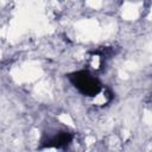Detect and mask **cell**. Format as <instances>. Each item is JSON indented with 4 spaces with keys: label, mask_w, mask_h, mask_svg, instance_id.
Wrapping results in <instances>:
<instances>
[{
    "label": "cell",
    "mask_w": 152,
    "mask_h": 152,
    "mask_svg": "<svg viewBox=\"0 0 152 152\" xmlns=\"http://www.w3.org/2000/svg\"><path fill=\"white\" fill-rule=\"evenodd\" d=\"M69 80L74 84V87L83 95L96 97L102 91V86L100 81L95 76H93L89 71L86 70L76 71L69 76Z\"/></svg>",
    "instance_id": "cell-1"
},
{
    "label": "cell",
    "mask_w": 152,
    "mask_h": 152,
    "mask_svg": "<svg viewBox=\"0 0 152 152\" xmlns=\"http://www.w3.org/2000/svg\"><path fill=\"white\" fill-rule=\"evenodd\" d=\"M72 140V135L68 132H61L57 135H55L53 138H51L48 141V146H53V147H62V146H66L68 144H70Z\"/></svg>",
    "instance_id": "cell-2"
}]
</instances>
